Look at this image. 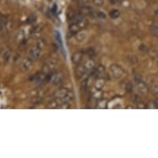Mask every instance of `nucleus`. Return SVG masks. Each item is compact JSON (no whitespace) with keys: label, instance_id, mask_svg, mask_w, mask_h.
I'll return each mask as SVG.
<instances>
[{"label":"nucleus","instance_id":"1","mask_svg":"<svg viewBox=\"0 0 158 158\" xmlns=\"http://www.w3.org/2000/svg\"><path fill=\"white\" fill-rule=\"evenodd\" d=\"M109 70H110V73H111V75L114 76V78H116V79H119L124 74V70L123 69L120 65H117V64H114V65H112L109 68Z\"/></svg>","mask_w":158,"mask_h":158},{"label":"nucleus","instance_id":"2","mask_svg":"<svg viewBox=\"0 0 158 158\" xmlns=\"http://www.w3.org/2000/svg\"><path fill=\"white\" fill-rule=\"evenodd\" d=\"M41 49L39 47H34L30 51V58L31 60H36L40 57Z\"/></svg>","mask_w":158,"mask_h":158},{"label":"nucleus","instance_id":"3","mask_svg":"<svg viewBox=\"0 0 158 158\" xmlns=\"http://www.w3.org/2000/svg\"><path fill=\"white\" fill-rule=\"evenodd\" d=\"M69 90H68L67 89L62 88L60 89H58V90L55 93V96H56V98H66L68 95H69Z\"/></svg>","mask_w":158,"mask_h":158},{"label":"nucleus","instance_id":"4","mask_svg":"<svg viewBox=\"0 0 158 158\" xmlns=\"http://www.w3.org/2000/svg\"><path fill=\"white\" fill-rule=\"evenodd\" d=\"M82 57H83V54L81 52H75L71 56V60L75 65H79L81 63V60H82Z\"/></svg>","mask_w":158,"mask_h":158},{"label":"nucleus","instance_id":"5","mask_svg":"<svg viewBox=\"0 0 158 158\" xmlns=\"http://www.w3.org/2000/svg\"><path fill=\"white\" fill-rule=\"evenodd\" d=\"M137 88H138V89H139V91H140L141 93L144 94L148 93L149 89H148V86L146 85L143 81H137Z\"/></svg>","mask_w":158,"mask_h":158},{"label":"nucleus","instance_id":"6","mask_svg":"<svg viewBox=\"0 0 158 158\" xmlns=\"http://www.w3.org/2000/svg\"><path fill=\"white\" fill-rule=\"evenodd\" d=\"M62 77L63 75H61V74L57 73V74H54V75H52V78H51V81H52V83L55 84V85H58V84L60 83L61 81H62Z\"/></svg>","mask_w":158,"mask_h":158},{"label":"nucleus","instance_id":"7","mask_svg":"<svg viewBox=\"0 0 158 158\" xmlns=\"http://www.w3.org/2000/svg\"><path fill=\"white\" fill-rule=\"evenodd\" d=\"M86 72H87V70H86L84 65H80L76 69V75L79 78H81L82 76H84Z\"/></svg>","mask_w":158,"mask_h":158},{"label":"nucleus","instance_id":"8","mask_svg":"<svg viewBox=\"0 0 158 158\" xmlns=\"http://www.w3.org/2000/svg\"><path fill=\"white\" fill-rule=\"evenodd\" d=\"M86 37V32L85 31H79L75 34V38L79 42H82Z\"/></svg>","mask_w":158,"mask_h":158},{"label":"nucleus","instance_id":"9","mask_svg":"<svg viewBox=\"0 0 158 158\" xmlns=\"http://www.w3.org/2000/svg\"><path fill=\"white\" fill-rule=\"evenodd\" d=\"M79 31H81V30H80V26H79L78 23H73L70 26V31L71 33L76 34Z\"/></svg>","mask_w":158,"mask_h":158},{"label":"nucleus","instance_id":"10","mask_svg":"<svg viewBox=\"0 0 158 158\" xmlns=\"http://www.w3.org/2000/svg\"><path fill=\"white\" fill-rule=\"evenodd\" d=\"M85 67L86 70L89 71V70H93L94 68V62L93 60H87L85 63Z\"/></svg>","mask_w":158,"mask_h":158},{"label":"nucleus","instance_id":"11","mask_svg":"<svg viewBox=\"0 0 158 158\" xmlns=\"http://www.w3.org/2000/svg\"><path fill=\"white\" fill-rule=\"evenodd\" d=\"M109 16H110V18H113V19H116V18H118L120 16V12L118 10L114 9V10L110 11Z\"/></svg>","mask_w":158,"mask_h":158},{"label":"nucleus","instance_id":"12","mask_svg":"<svg viewBox=\"0 0 158 158\" xmlns=\"http://www.w3.org/2000/svg\"><path fill=\"white\" fill-rule=\"evenodd\" d=\"M150 30H151V32H152V34L153 36L158 37V27L153 25V26L151 27Z\"/></svg>","mask_w":158,"mask_h":158},{"label":"nucleus","instance_id":"13","mask_svg":"<svg viewBox=\"0 0 158 158\" xmlns=\"http://www.w3.org/2000/svg\"><path fill=\"white\" fill-rule=\"evenodd\" d=\"M31 62L30 61V60H25L23 61V63L22 64V67H23V69L24 70H27V69H28L29 66L31 65Z\"/></svg>","mask_w":158,"mask_h":158},{"label":"nucleus","instance_id":"14","mask_svg":"<svg viewBox=\"0 0 158 158\" xmlns=\"http://www.w3.org/2000/svg\"><path fill=\"white\" fill-rule=\"evenodd\" d=\"M56 37L58 42L60 43V48H62V39H61V36H60V34L59 31H56Z\"/></svg>","mask_w":158,"mask_h":158},{"label":"nucleus","instance_id":"15","mask_svg":"<svg viewBox=\"0 0 158 158\" xmlns=\"http://www.w3.org/2000/svg\"><path fill=\"white\" fill-rule=\"evenodd\" d=\"M92 2L97 7H101L104 5V0H92Z\"/></svg>","mask_w":158,"mask_h":158},{"label":"nucleus","instance_id":"16","mask_svg":"<svg viewBox=\"0 0 158 158\" xmlns=\"http://www.w3.org/2000/svg\"><path fill=\"white\" fill-rule=\"evenodd\" d=\"M104 85V80H102V79H99L98 81H96V87L97 88H101L103 87V85Z\"/></svg>","mask_w":158,"mask_h":158},{"label":"nucleus","instance_id":"17","mask_svg":"<svg viewBox=\"0 0 158 158\" xmlns=\"http://www.w3.org/2000/svg\"><path fill=\"white\" fill-rule=\"evenodd\" d=\"M98 17H101V18H106V16L104 15V13H102V12H98Z\"/></svg>","mask_w":158,"mask_h":158},{"label":"nucleus","instance_id":"18","mask_svg":"<svg viewBox=\"0 0 158 158\" xmlns=\"http://www.w3.org/2000/svg\"><path fill=\"white\" fill-rule=\"evenodd\" d=\"M110 1H111V2H113V3H115L117 0H110Z\"/></svg>","mask_w":158,"mask_h":158},{"label":"nucleus","instance_id":"19","mask_svg":"<svg viewBox=\"0 0 158 158\" xmlns=\"http://www.w3.org/2000/svg\"><path fill=\"white\" fill-rule=\"evenodd\" d=\"M157 76H158V75H157Z\"/></svg>","mask_w":158,"mask_h":158}]
</instances>
